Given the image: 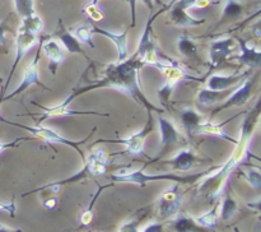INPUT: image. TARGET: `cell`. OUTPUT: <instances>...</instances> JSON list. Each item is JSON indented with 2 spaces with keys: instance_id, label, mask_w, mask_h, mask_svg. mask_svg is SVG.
I'll return each mask as SVG.
<instances>
[{
  "instance_id": "8",
  "label": "cell",
  "mask_w": 261,
  "mask_h": 232,
  "mask_svg": "<svg viewBox=\"0 0 261 232\" xmlns=\"http://www.w3.org/2000/svg\"><path fill=\"white\" fill-rule=\"evenodd\" d=\"M199 0H173L170 7V22L180 27H196L205 22V19H196L188 14V9L194 8Z\"/></svg>"
},
{
  "instance_id": "29",
  "label": "cell",
  "mask_w": 261,
  "mask_h": 232,
  "mask_svg": "<svg viewBox=\"0 0 261 232\" xmlns=\"http://www.w3.org/2000/svg\"><path fill=\"white\" fill-rule=\"evenodd\" d=\"M43 28V22L37 14L30 15L27 18H23V22L20 24L19 31H25V32L33 33V35H38V33L42 31Z\"/></svg>"
},
{
  "instance_id": "7",
  "label": "cell",
  "mask_w": 261,
  "mask_h": 232,
  "mask_svg": "<svg viewBox=\"0 0 261 232\" xmlns=\"http://www.w3.org/2000/svg\"><path fill=\"white\" fill-rule=\"evenodd\" d=\"M257 84V75L254 76H247L246 81L244 82L242 86H240L239 88L233 89L231 94L222 102L221 106H218L217 109H214L212 111V116H214L218 112L223 111V110L231 109V107H239L244 106L249 102V99L251 98V94L254 92L255 87Z\"/></svg>"
},
{
  "instance_id": "9",
  "label": "cell",
  "mask_w": 261,
  "mask_h": 232,
  "mask_svg": "<svg viewBox=\"0 0 261 232\" xmlns=\"http://www.w3.org/2000/svg\"><path fill=\"white\" fill-rule=\"evenodd\" d=\"M182 196L184 194L180 189V184H176L172 188L163 191L158 199V214L161 218L166 219L175 216L182 203Z\"/></svg>"
},
{
  "instance_id": "40",
  "label": "cell",
  "mask_w": 261,
  "mask_h": 232,
  "mask_svg": "<svg viewBox=\"0 0 261 232\" xmlns=\"http://www.w3.org/2000/svg\"><path fill=\"white\" fill-rule=\"evenodd\" d=\"M43 205L47 209H54L58 205V198L55 195H47V198H42Z\"/></svg>"
},
{
  "instance_id": "32",
  "label": "cell",
  "mask_w": 261,
  "mask_h": 232,
  "mask_svg": "<svg viewBox=\"0 0 261 232\" xmlns=\"http://www.w3.org/2000/svg\"><path fill=\"white\" fill-rule=\"evenodd\" d=\"M73 35L78 38V41L81 43L82 42L87 43V45L92 48L96 47L93 43V40H92V35H93V32H92V30H89L88 25H86V24L79 25L78 28H75V31H74Z\"/></svg>"
},
{
  "instance_id": "6",
  "label": "cell",
  "mask_w": 261,
  "mask_h": 232,
  "mask_svg": "<svg viewBox=\"0 0 261 232\" xmlns=\"http://www.w3.org/2000/svg\"><path fill=\"white\" fill-rule=\"evenodd\" d=\"M153 115L152 111H148V120L145 122V125L143 126V129L140 132L135 133V134L130 135L127 138H122V139H99L97 142L93 143V145L101 144V143H110V144H122L126 147V149L124 150V153L132 156H143V145H144L145 138L149 135V133L153 130Z\"/></svg>"
},
{
  "instance_id": "34",
  "label": "cell",
  "mask_w": 261,
  "mask_h": 232,
  "mask_svg": "<svg viewBox=\"0 0 261 232\" xmlns=\"http://www.w3.org/2000/svg\"><path fill=\"white\" fill-rule=\"evenodd\" d=\"M107 186H110V185H105V186H102V188H99V190L97 191L96 195H94L93 199H92V201H91V204H89L88 208L83 212V214H82V217H81V223L83 224V226H88V224L92 222V218H93V207H94V203H96V199L98 198V195L101 194V191L103 190V189H106Z\"/></svg>"
},
{
  "instance_id": "14",
  "label": "cell",
  "mask_w": 261,
  "mask_h": 232,
  "mask_svg": "<svg viewBox=\"0 0 261 232\" xmlns=\"http://www.w3.org/2000/svg\"><path fill=\"white\" fill-rule=\"evenodd\" d=\"M204 162H209V160L201 158L200 156L195 154L191 149H182L175 157L162 161V163H165V165H170L173 171H189L195 167L196 165H200Z\"/></svg>"
},
{
  "instance_id": "16",
  "label": "cell",
  "mask_w": 261,
  "mask_h": 232,
  "mask_svg": "<svg viewBox=\"0 0 261 232\" xmlns=\"http://www.w3.org/2000/svg\"><path fill=\"white\" fill-rule=\"evenodd\" d=\"M250 74L247 73H240V74H228V75H223V74H213L206 81V88L213 89V91H224V89H229L236 87L241 81L246 79Z\"/></svg>"
},
{
  "instance_id": "18",
  "label": "cell",
  "mask_w": 261,
  "mask_h": 232,
  "mask_svg": "<svg viewBox=\"0 0 261 232\" xmlns=\"http://www.w3.org/2000/svg\"><path fill=\"white\" fill-rule=\"evenodd\" d=\"M92 32L105 36V37H107L115 43L117 51H119V60H117L119 63L120 61H124L125 59H127V30H125L121 33H115L111 32V31H107L103 30V28L97 27V25H93Z\"/></svg>"
},
{
  "instance_id": "24",
  "label": "cell",
  "mask_w": 261,
  "mask_h": 232,
  "mask_svg": "<svg viewBox=\"0 0 261 232\" xmlns=\"http://www.w3.org/2000/svg\"><path fill=\"white\" fill-rule=\"evenodd\" d=\"M173 232H209L211 229L200 226L193 217L180 214L172 221Z\"/></svg>"
},
{
  "instance_id": "22",
  "label": "cell",
  "mask_w": 261,
  "mask_h": 232,
  "mask_svg": "<svg viewBox=\"0 0 261 232\" xmlns=\"http://www.w3.org/2000/svg\"><path fill=\"white\" fill-rule=\"evenodd\" d=\"M36 106H40L41 109L43 110V114H41L40 121H43L46 119H50V117H61V116H70V115H101V116H109V114H99V112L96 111H75V110H69V107H60L58 106L55 107H43L41 105L36 104L33 102Z\"/></svg>"
},
{
  "instance_id": "27",
  "label": "cell",
  "mask_w": 261,
  "mask_h": 232,
  "mask_svg": "<svg viewBox=\"0 0 261 232\" xmlns=\"http://www.w3.org/2000/svg\"><path fill=\"white\" fill-rule=\"evenodd\" d=\"M219 208H221L219 217H221V219H223V221H228V219L234 217V214L239 212V205H237L236 200H234V198L231 194L224 196L222 204H219Z\"/></svg>"
},
{
  "instance_id": "28",
  "label": "cell",
  "mask_w": 261,
  "mask_h": 232,
  "mask_svg": "<svg viewBox=\"0 0 261 232\" xmlns=\"http://www.w3.org/2000/svg\"><path fill=\"white\" fill-rule=\"evenodd\" d=\"M177 48L184 56L190 59L198 58V45L188 37L186 35H182L177 41Z\"/></svg>"
},
{
  "instance_id": "31",
  "label": "cell",
  "mask_w": 261,
  "mask_h": 232,
  "mask_svg": "<svg viewBox=\"0 0 261 232\" xmlns=\"http://www.w3.org/2000/svg\"><path fill=\"white\" fill-rule=\"evenodd\" d=\"M240 172L244 175V177L254 186L255 189L261 188V173L260 168L255 167V166H247L244 170H240Z\"/></svg>"
},
{
  "instance_id": "44",
  "label": "cell",
  "mask_w": 261,
  "mask_h": 232,
  "mask_svg": "<svg viewBox=\"0 0 261 232\" xmlns=\"http://www.w3.org/2000/svg\"><path fill=\"white\" fill-rule=\"evenodd\" d=\"M0 232H22L20 228H9V227L0 224Z\"/></svg>"
},
{
  "instance_id": "38",
  "label": "cell",
  "mask_w": 261,
  "mask_h": 232,
  "mask_svg": "<svg viewBox=\"0 0 261 232\" xmlns=\"http://www.w3.org/2000/svg\"><path fill=\"white\" fill-rule=\"evenodd\" d=\"M8 20H9V17L5 18L4 20L0 22V46H4L5 40H7V32L9 31V28H8Z\"/></svg>"
},
{
  "instance_id": "5",
  "label": "cell",
  "mask_w": 261,
  "mask_h": 232,
  "mask_svg": "<svg viewBox=\"0 0 261 232\" xmlns=\"http://www.w3.org/2000/svg\"><path fill=\"white\" fill-rule=\"evenodd\" d=\"M0 120H2V121H4V122H7V124H12V125H15V126H18V127H22V129H24V130H27V132H30L31 134H32L35 138L43 140V142H46V143H50V144L69 145V147L74 148V149H75L76 152H78L79 154H81V157L83 158V160H84V154H83V152H82L81 148H79V145L84 144V143H86L87 140H88L89 138L92 137V134H93V133L97 130V127H93V130H92L91 134H89L87 138H84L83 140H81V142H73V140L66 139V138H64L63 135H60V134H59V133H56L55 130L50 129V127L40 126V125H36V126H25V125L17 124V122L8 121V120L3 119V117H0Z\"/></svg>"
},
{
  "instance_id": "20",
  "label": "cell",
  "mask_w": 261,
  "mask_h": 232,
  "mask_svg": "<svg viewBox=\"0 0 261 232\" xmlns=\"http://www.w3.org/2000/svg\"><path fill=\"white\" fill-rule=\"evenodd\" d=\"M180 119L184 129L186 130L189 135L193 137V135L198 134L199 127L203 124V116L196 110L191 109V107H186V109L181 110Z\"/></svg>"
},
{
  "instance_id": "35",
  "label": "cell",
  "mask_w": 261,
  "mask_h": 232,
  "mask_svg": "<svg viewBox=\"0 0 261 232\" xmlns=\"http://www.w3.org/2000/svg\"><path fill=\"white\" fill-rule=\"evenodd\" d=\"M143 217H144V214H139V216H135L129 221L124 222L119 227L117 232H139V223L142 222Z\"/></svg>"
},
{
  "instance_id": "17",
  "label": "cell",
  "mask_w": 261,
  "mask_h": 232,
  "mask_svg": "<svg viewBox=\"0 0 261 232\" xmlns=\"http://www.w3.org/2000/svg\"><path fill=\"white\" fill-rule=\"evenodd\" d=\"M53 37L58 38V40L60 41L61 45L64 46V48H65L69 54H81V55H83L84 58L89 60V58L86 55L83 48H82V43L79 42L78 38H76L70 31L66 30L61 19H59V28L55 31Z\"/></svg>"
},
{
  "instance_id": "15",
  "label": "cell",
  "mask_w": 261,
  "mask_h": 232,
  "mask_svg": "<svg viewBox=\"0 0 261 232\" xmlns=\"http://www.w3.org/2000/svg\"><path fill=\"white\" fill-rule=\"evenodd\" d=\"M234 40L231 37L227 38H219V40L214 41L211 45V63L212 68H217L218 65L223 64L227 60L228 56L234 50Z\"/></svg>"
},
{
  "instance_id": "4",
  "label": "cell",
  "mask_w": 261,
  "mask_h": 232,
  "mask_svg": "<svg viewBox=\"0 0 261 232\" xmlns=\"http://www.w3.org/2000/svg\"><path fill=\"white\" fill-rule=\"evenodd\" d=\"M212 171V170H211ZM211 171H205L201 173H195V175L190 176H180L176 173H160V175H148L144 173V171L137 170V171H126L122 170L120 172L114 173L111 175V180L115 183H132L138 184L140 186H144L145 184L153 183V181H173L177 184H194L199 180L203 178L204 176L208 175Z\"/></svg>"
},
{
  "instance_id": "23",
  "label": "cell",
  "mask_w": 261,
  "mask_h": 232,
  "mask_svg": "<svg viewBox=\"0 0 261 232\" xmlns=\"http://www.w3.org/2000/svg\"><path fill=\"white\" fill-rule=\"evenodd\" d=\"M233 88L224 89V91H213L209 88H203L198 92V102L203 106H212V105L221 104V101H224L229 94L233 92Z\"/></svg>"
},
{
  "instance_id": "13",
  "label": "cell",
  "mask_w": 261,
  "mask_h": 232,
  "mask_svg": "<svg viewBox=\"0 0 261 232\" xmlns=\"http://www.w3.org/2000/svg\"><path fill=\"white\" fill-rule=\"evenodd\" d=\"M158 125H160L161 130V144H162V150H161L160 156L153 161L160 160V158L162 157L165 153H167L173 145H176L180 142L181 138L177 126H176L170 119H167V117L161 116L160 119H158Z\"/></svg>"
},
{
  "instance_id": "39",
  "label": "cell",
  "mask_w": 261,
  "mask_h": 232,
  "mask_svg": "<svg viewBox=\"0 0 261 232\" xmlns=\"http://www.w3.org/2000/svg\"><path fill=\"white\" fill-rule=\"evenodd\" d=\"M15 209H17V207H15L14 201H10V203H0V211L7 212L10 217H14Z\"/></svg>"
},
{
  "instance_id": "36",
  "label": "cell",
  "mask_w": 261,
  "mask_h": 232,
  "mask_svg": "<svg viewBox=\"0 0 261 232\" xmlns=\"http://www.w3.org/2000/svg\"><path fill=\"white\" fill-rule=\"evenodd\" d=\"M83 12L93 20H101L102 18H103V13L101 12V9H99L98 5L96 4V2H92L91 4L87 5L83 9Z\"/></svg>"
},
{
  "instance_id": "25",
  "label": "cell",
  "mask_w": 261,
  "mask_h": 232,
  "mask_svg": "<svg viewBox=\"0 0 261 232\" xmlns=\"http://www.w3.org/2000/svg\"><path fill=\"white\" fill-rule=\"evenodd\" d=\"M222 126H223V124L216 125V124H212V122H203V124L200 125V127H199L198 134L216 135V137L223 138V139H226V140H228V142L236 144L237 140L233 139L232 137H229V135H227V133L222 129Z\"/></svg>"
},
{
  "instance_id": "41",
  "label": "cell",
  "mask_w": 261,
  "mask_h": 232,
  "mask_svg": "<svg viewBox=\"0 0 261 232\" xmlns=\"http://www.w3.org/2000/svg\"><path fill=\"white\" fill-rule=\"evenodd\" d=\"M143 232H165V228H163V224L160 223V222H153V223L148 224Z\"/></svg>"
},
{
  "instance_id": "37",
  "label": "cell",
  "mask_w": 261,
  "mask_h": 232,
  "mask_svg": "<svg viewBox=\"0 0 261 232\" xmlns=\"http://www.w3.org/2000/svg\"><path fill=\"white\" fill-rule=\"evenodd\" d=\"M173 87H175L173 84H170L166 82L165 86H163L161 89H158V97H160L163 106H168V101H170V96L171 93H172Z\"/></svg>"
},
{
  "instance_id": "12",
  "label": "cell",
  "mask_w": 261,
  "mask_h": 232,
  "mask_svg": "<svg viewBox=\"0 0 261 232\" xmlns=\"http://www.w3.org/2000/svg\"><path fill=\"white\" fill-rule=\"evenodd\" d=\"M37 42V35H33V33L30 32H25V31H18L17 33V38H15V46H17V51H15V59H14V63H13L12 69H10V73H9V78H8L7 84L4 86V89L2 92V96H0V99L3 98L4 96V92L7 89L8 84H9L10 79H12L13 74H14L15 68L17 65L19 64V61L22 60L23 56L33 47Z\"/></svg>"
},
{
  "instance_id": "26",
  "label": "cell",
  "mask_w": 261,
  "mask_h": 232,
  "mask_svg": "<svg viewBox=\"0 0 261 232\" xmlns=\"http://www.w3.org/2000/svg\"><path fill=\"white\" fill-rule=\"evenodd\" d=\"M242 12H244V4L241 2H239V0H227L221 22L236 19V18L241 17Z\"/></svg>"
},
{
  "instance_id": "10",
  "label": "cell",
  "mask_w": 261,
  "mask_h": 232,
  "mask_svg": "<svg viewBox=\"0 0 261 232\" xmlns=\"http://www.w3.org/2000/svg\"><path fill=\"white\" fill-rule=\"evenodd\" d=\"M40 51H41V45H40V47H38L37 54H36V56L33 58V60L31 61L30 65L25 68L24 75H23V79L20 81L19 86H18L17 88H15L10 94H8V96H3V98L0 99V104H2L3 101H8V99H12V98H14V97L19 96L20 93H23V92L27 91V89L30 88L31 86H33V84H37V86L42 87L43 89H50V88H47L46 86H43V84L40 82V78H38V76H40V74H38Z\"/></svg>"
},
{
  "instance_id": "33",
  "label": "cell",
  "mask_w": 261,
  "mask_h": 232,
  "mask_svg": "<svg viewBox=\"0 0 261 232\" xmlns=\"http://www.w3.org/2000/svg\"><path fill=\"white\" fill-rule=\"evenodd\" d=\"M15 9L22 18H27L35 14V3L33 0H14Z\"/></svg>"
},
{
  "instance_id": "2",
  "label": "cell",
  "mask_w": 261,
  "mask_h": 232,
  "mask_svg": "<svg viewBox=\"0 0 261 232\" xmlns=\"http://www.w3.org/2000/svg\"><path fill=\"white\" fill-rule=\"evenodd\" d=\"M260 109L261 99L255 104V106L245 116L241 126V134H240L241 137L234 144L236 148H234L231 157L227 160V162L222 167L211 171L208 175H205L204 180L199 185V193L208 200H218L219 196L226 190L231 173L240 167L241 162H244L245 158L249 154L250 143H251L260 120Z\"/></svg>"
},
{
  "instance_id": "3",
  "label": "cell",
  "mask_w": 261,
  "mask_h": 232,
  "mask_svg": "<svg viewBox=\"0 0 261 232\" xmlns=\"http://www.w3.org/2000/svg\"><path fill=\"white\" fill-rule=\"evenodd\" d=\"M107 172V157L106 153L102 148H97L93 152H91V154L88 156V158L86 160V163H84L83 168H82L79 172H76L75 175L70 176L69 178H64V180L60 181H54V183L47 184V185H43L41 188L35 189L32 191H28V193L23 194V196L30 195V194L37 193L38 190H42V189H48V190L59 191V189L63 185H68V184H74L79 183V181L84 180V178L93 177V176H99L105 175Z\"/></svg>"
},
{
  "instance_id": "42",
  "label": "cell",
  "mask_w": 261,
  "mask_h": 232,
  "mask_svg": "<svg viewBox=\"0 0 261 232\" xmlns=\"http://www.w3.org/2000/svg\"><path fill=\"white\" fill-rule=\"evenodd\" d=\"M22 140H30V138H19V139L13 140V142H9V143L0 142V154H2L5 149H8V148H12V147H15V145H18V143L22 142Z\"/></svg>"
},
{
  "instance_id": "1",
  "label": "cell",
  "mask_w": 261,
  "mask_h": 232,
  "mask_svg": "<svg viewBox=\"0 0 261 232\" xmlns=\"http://www.w3.org/2000/svg\"><path fill=\"white\" fill-rule=\"evenodd\" d=\"M143 65H144V63L135 54L130 59H125L124 61H120V63L117 61L115 64H110L106 68L103 78L94 82H88L87 86L75 88L71 92V94H69L59 106L69 107V105L76 97L82 96V94L87 93L89 91H93V89L114 88L132 96L135 101L142 104L147 109V111H155L158 114H162L165 110L155 107L152 102L148 101L144 92L140 88V83L138 81V71L143 68Z\"/></svg>"
},
{
  "instance_id": "21",
  "label": "cell",
  "mask_w": 261,
  "mask_h": 232,
  "mask_svg": "<svg viewBox=\"0 0 261 232\" xmlns=\"http://www.w3.org/2000/svg\"><path fill=\"white\" fill-rule=\"evenodd\" d=\"M153 66L160 69V70L162 71L163 76L166 78V82L170 84H173V86H176V83L182 81V79H195L193 78V76L189 75V74H186L185 71H184L180 66L176 65V64H162L160 63V61H157Z\"/></svg>"
},
{
  "instance_id": "11",
  "label": "cell",
  "mask_w": 261,
  "mask_h": 232,
  "mask_svg": "<svg viewBox=\"0 0 261 232\" xmlns=\"http://www.w3.org/2000/svg\"><path fill=\"white\" fill-rule=\"evenodd\" d=\"M41 50L43 51L46 56H47L48 61V69L51 70V73L55 75L56 70H58L59 65L64 61L65 59V48L61 45L60 41L56 40L54 37H41L40 41Z\"/></svg>"
},
{
  "instance_id": "19",
  "label": "cell",
  "mask_w": 261,
  "mask_h": 232,
  "mask_svg": "<svg viewBox=\"0 0 261 232\" xmlns=\"http://www.w3.org/2000/svg\"><path fill=\"white\" fill-rule=\"evenodd\" d=\"M240 41V46H241V53L240 55H236L233 59H236L240 64L242 65H247L250 69L259 68L261 65V51L257 47H251L247 45L246 41L241 40Z\"/></svg>"
},
{
  "instance_id": "46",
  "label": "cell",
  "mask_w": 261,
  "mask_h": 232,
  "mask_svg": "<svg viewBox=\"0 0 261 232\" xmlns=\"http://www.w3.org/2000/svg\"><path fill=\"white\" fill-rule=\"evenodd\" d=\"M2 83H3V78H2V76H0V86H2Z\"/></svg>"
},
{
  "instance_id": "43",
  "label": "cell",
  "mask_w": 261,
  "mask_h": 232,
  "mask_svg": "<svg viewBox=\"0 0 261 232\" xmlns=\"http://www.w3.org/2000/svg\"><path fill=\"white\" fill-rule=\"evenodd\" d=\"M130 5V10H132V27H134L135 22H137V2L138 0H127Z\"/></svg>"
},
{
  "instance_id": "30",
  "label": "cell",
  "mask_w": 261,
  "mask_h": 232,
  "mask_svg": "<svg viewBox=\"0 0 261 232\" xmlns=\"http://www.w3.org/2000/svg\"><path fill=\"white\" fill-rule=\"evenodd\" d=\"M218 209H219V204H216L211 211L204 213L203 216L198 217V218H196V222H198L200 226L205 227V228H209V229L213 228V227L217 224V221H218Z\"/></svg>"
},
{
  "instance_id": "45",
  "label": "cell",
  "mask_w": 261,
  "mask_h": 232,
  "mask_svg": "<svg viewBox=\"0 0 261 232\" xmlns=\"http://www.w3.org/2000/svg\"><path fill=\"white\" fill-rule=\"evenodd\" d=\"M233 231H234V232H241V231H240L239 228H237V227H234V228H233Z\"/></svg>"
}]
</instances>
